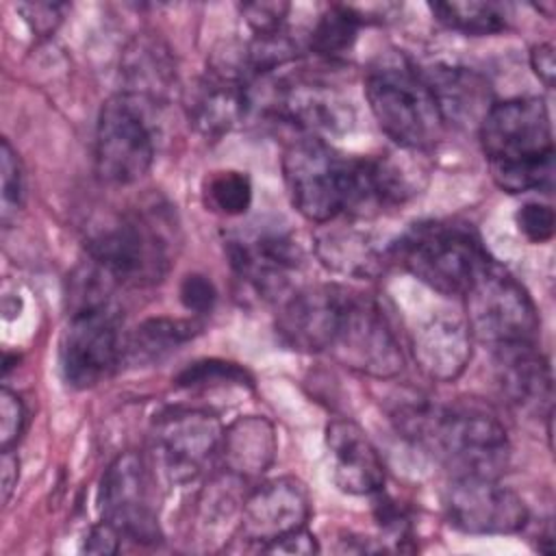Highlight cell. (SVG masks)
<instances>
[{"label": "cell", "instance_id": "6da1fadb", "mask_svg": "<svg viewBox=\"0 0 556 556\" xmlns=\"http://www.w3.org/2000/svg\"><path fill=\"white\" fill-rule=\"evenodd\" d=\"M397 428L432 452L452 478H500L510 460L504 424L476 404H408L395 415Z\"/></svg>", "mask_w": 556, "mask_h": 556}, {"label": "cell", "instance_id": "7a4b0ae2", "mask_svg": "<svg viewBox=\"0 0 556 556\" xmlns=\"http://www.w3.org/2000/svg\"><path fill=\"white\" fill-rule=\"evenodd\" d=\"M478 135L500 189L526 193L552 185L554 139L549 111L541 98L495 102Z\"/></svg>", "mask_w": 556, "mask_h": 556}, {"label": "cell", "instance_id": "3957f363", "mask_svg": "<svg viewBox=\"0 0 556 556\" xmlns=\"http://www.w3.org/2000/svg\"><path fill=\"white\" fill-rule=\"evenodd\" d=\"M365 98L380 130L397 148L428 150L445 130L424 72L404 54L380 56L367 70Z\"/></svg>", "mask_w": 556, "mask_h": 556}, {"label": "cell", "instance_id": "277c9868", "mask_svg": "<svg viewBox=\"0 0 556 556\" xmlns=\"http://www.w3.org/2000/svg\"><path fill=\"white\" fill-rule=\"evenodd\" d=\"M391 258L419 282L450 298H463L491 261L480 235L458 219H428L410 226L393 243Z\"/></svg>", "mask_w": 556, "mask_h": 556}, {"label": "cell", "instance_id": "5b68a950", "mask_svg": "<svg viewBox=\"0 0 556 556\" xmlns=\"http://www.w3.org/2000/svg\"><path fill=\"white\" fill-rule=\"evenodd\" d=\"M91 265L111 282L124 287H150L169 269V241L150 215H126L87 241Z\"/></svg>", "mask_w": 556, "mask_h": 556}, {"label": "cell", "instance_id": "8992f818", "mask_svg": "<svg viewBox=\"0 0 556 556\" xmlns=\"http://www.w3.org/2000/svg\"><path fill=\"white\" fill-rule=\"evenodd\" d=\"M465 300V321L471 337L493 348L536 343L539 313L526 287L493 258L471 282Z\"/></svg>", "mask_w": 556, "mask_h": 556}, {"label": "cell", "instance_id": "52a82bcc", "mask_svg": "<svg viewBox=\"0 0 556 556\" xmlns=\"http://www.w3.org/2000/svg\"><path fill=\"white\" fill-rule=\"evenodd\" d=\"M282 174L295 211L315 224L345 215L350 193V156L326 139H295L282 154Z\"/></svg>", "mask_w": 556, "mask_h": 556}, {"label": "cell", "instance_id": "ba28073f", "mask_svg": "<svg viewBox=\"0 0 556 556\" xmlns=\"http://www.w3.org/2000/svg\"><path fill=\"white\" fill-rule=\"evenodd\" d=\"M154 161V132L148 122V102L117 93L109 98L96 126V169L104 182L132 185L148 174Z\"/></svg>", "mask_w": 556, "mask_h": 556}, {"label": "cell", "instance_id": "9c48e42d", "mask_svg": "<svg viewBox=\"0 0 556 556\" xmlns=\"http://www.w3.org/2000/svg\"><path fill=\"white\" fill-rule=\"evenodd\" d=\"M124 339L117 311L104 302L78 304L61 337V371L67 384L91 389L122 363Z\"/></svg>", "mask_w": 556, "mask_h": 556}, {"label": "cell", "instance_id": "30bf717a", "mask_svg": "<svg viewBox=\"0 0 556 556\" xmlns=\"http://www.w3.org/2000/svg\"><path fill=\"white\" fill-rule=\"evenodd\" d=\"M328 352L341 365L374 378H393L404 367L400 341L382 306L371 295L352 289H348L343 315Z\"/></svg>", "mask_w": 556, "mask_h": 556}, {"label": "cell", "instance_id": "8fae6325", "mask_svg": "<svg viewBox=\"0 0 556 556\" xmlns=\"http://www.w3.org/2000/svg\"><path fill=\"white\" fill-rule=\"evenodd\" d=\"M426 150L395 148L376 156H350V193L345 215L374 217L402 206L428 182Z\"/></svg>", "mask_w": 556, "mask_h": 556}, {"label": "cell", "instance_id": "7c38bea8", "mask_svg": "<svg viewBox=\"0 0 556 556\" xmlns=\"http://www.w3.org/2000/svg\"><path fill=\"white\" fill-rule=\"evenodd\" d=\"M267 89L261 93L265 111L306 132V137L341 135L354 124L350 98L328 80L315 76H256Z\"/></svg>", "mask_w": 556, "mask_h": 556}, {"label": "cell", "instance_id": "4fadbf2b", "mask_svg": "<svg viewBox=\"0 0 556 556\" xmlns=\"http://www.w3.org/2000/svg\"><path fill=\"white\" fill-rule=\"evenodd\" d=\"M154 454L174 484L198 480L219 456L222 421L206 410L174 408L154 421Z\"/></svg>", "mask_w": 556, "mask_h": 556}, {"label": "cell", "instance_id": "5bb4252c", "mask_svg": "<svg viewBox=\"0 0 556 556\" xmlns=\"http://www.w3.org/2000/svg\"><path fill=\"white\" fill-rule=\"evenodd\" d=\"M102 519L111 521L124 539L156 543L161 530L150 502V476L141 454H119L102 473L98 489Z\"/></svg>", "mask_w": 556, "mask_h": 556}, {"label": "cell", "instance_id": "9a60e30c", "mask_svg": "<svg viewBox=\"0 0 556 556\" xmlns=\"http://www.w3.org/2000/svg\"><path fill=\"white\" fill-rule=\"evenodd\" d=\"M445 510L450 523L467 534H513L530 517L526 502L495 478H452Z\"/></svg>", "mask_w": 556, "mask_h": 556}, {"label": "cell", "instance_id": "2e32d148", "mask_svg": "<svg viewBox=\"0 0 556 556\" xmlns=\"http://www.w3.org/2000/svg\"><path fill=\"white\" fill-rule=\"evenodd\" d=\"M311 495L304 482L291 476L274 478L243 495L239 536L265 549L285 534L304 528L311 517Z\"/></svg>", "mask_w": 556, "mask_h": 556}, {"label": "cell", "instance_id": "e0dca14e", "mask_svg": "<svg viewBox=\"0 0 556 556\" xmlns=\"http://www.w3.org/2000/svg\"><path fill=\"white\" fill-rule=\"evenodd\" d=\"M226 256L232 271L263 298H280L302 265V248L280 230L228 237Z\"/></svg>", "mask_w": 556, "mask_h": 556}, {"label": "cell", "instance_id": "ac0fdd59", "mask_svg": "<svg viewBox=\"0 0 556 556\" xmlns=\"http://www.w3.org/2000/svg\"><path fill=\"white\" fill-rule=\"evenodd\" d=\"M348 289L341 285H313L293 291L276 317L280 341L298 352H328L345 306Z\"/></svg>", "mask_w": 556, "mask_h": 556}, {"label": "cell", "instance_id": "d6986e66", "mask_svg": "<svg viewBox=\"0 0 556 556\" xmlns=\"http://www.w3.org/2000/svg\"><path fill=\"white\" fill-rule=\"evenodd\" d=\"M248 72L232 63L206 70L185 93L187 119L204 139L230 132L250 111Z\"/></svg>", "mask_w": 556, "mask_h": 556}, {"label": "cell", "instance_id": "ffe728a7", "mask_svg": "<svg viewBox=\"0 0 556 556\" xmlns=\"http://www.w3.org/2000/svg\"><path fill=\"white\" fill-rule=\"evenodd\" d=\"M326 445L332 456V478L343 493L376 495L384 486V463L363 428L350 419L326 426Z\"/></svg>", "mask_w": 556, "mask_h": 556}, {"label": "cell", "instance_id": "44dd1931", "mask_svg": "<svg viewBox=\"0 0 556 556\" xmlns=\"http://www.w3.org/2000/svg\"><path fill=\"white\" fill-rule=\"evenodd\" d=\"M495 371L502 395L519 410L552 413V371L536 343L495 348Z\"/></svg>", "mask_w": 556, "mask_h": 556}, {"label": "cell", "instance_id": "7402d4cb", "mask_svg": "<svg viewBox=\"0 0 556 556\" xmlns=\"http://www.w3.org/2000/svg\"><path fill=\"white\" fill-rule=\"evenodd\" d=\"M413 354L428 378L454 380L471 358V330L463 317L434 313L415 330Z\"/></svg>", "mask_w": 556, "mask_h": 556}, {"label": "cell", "instance_id": "603a6c76", "mask_svg": "<svg viewBox=\"0 0 556 556\" xmlns=\"http://www.w3.org/2000/svg\"><path fill=\"white\" fill-rule=\"evenodd\" d=\"M424 78L437 100L445 126L480 128L484 115L495 104L491 85L473 70L437 65L426 70Z\"/></svg>", "mask_w": 556, "mask_h": 556}, {"label": "cell", "instance_id": "cb8c5ba5", "mask_svg": "<svg viewBox=\"0 0 556 556\" xmlns=\"http://www.w3.org/2000/svg\"><path fill=\"white\" fill-rule=\"evenodd\" d=\"M124 93L148 104H156L169 96L176 85V61L167 43L150 33L137 35L122 54Z\"/></svg>", "mask_w": 556, "mask_h": 556}, {"label": "cell", "instance_id": "d4e9b609", "mask_svg": "<svg viewBox=\"0 0 556 556\" xmlns=\"http://www.w3.org/2000/svg\"><path fill=\"white\" fill-rule=\"evenodd\" d=\"M276 452V430L265 417H239L228 428H224L219 456L224 460L226 473L235 476L239 482L263 476L271 467Z\"/></svg>", "mask_w": 556, "mask_h": 556}, {"label": "cell", "instance_id": "484cf974", "mask_svg": "<svg viewBox=\"0 0 556 556\" xmlns=\"http://www.w3.org/2000/svg\"><path fill=\"white\" fill-rule=\"evenodd\" d=\"M200 324L178 317H150L141 321L124 341L122 361L146 367L163 361L200 332Z\"/></svg>", "mask_w": 556, "mask_h": 556}, {"label": "cell", "instance_id": "4316f807", "mask_svg": "<svg viewBox=\"0 0 556 556\" xmlns=\"http://www.w3.org/2000/svg\"><path fill=\"white\" fill-rule=\"evenodd\" d=\"M361 26L363 22L352 4H330L308 35V50L326 61H337L352 50Z\"/></svg>", "mask_w": 556, "mask_h": 556}, {"label": "cell", "instance_id": "83f0119b", "mask_svg": "<svg viewBox=\"0 0 556 556\" xmlns=\"http://www.w3.org/2000/svg\"><path fill=\"white\" fill-rule=\"evenodd\" d=\"M428 9L450 30L471 37L495 35L506 28V7L497 2H432Z\"/></svg>", "mask_w": 556, "mask_h": 556}, {"label": "cell", "instance_id": "f1b7e54d", "mask_svg": "<svg viewBox=\"0 0 556 556\" xmlns=\"http://www.w3.org/2000/svg\"><path fill=\"white\" fill-rule=\"evenodd\" d=\"M321 261L343 274L369 276L382 267L376 245L361 232H330L319 239Z\"/></svg>", "mask_w": 556, "mask_h": 556}, {"label": "cell", "instance_id": "f546056e", "mask_svg": "<svg viewBox=\"0 0 556 556\" xmlns=\"http://www.w3.org/2000/svg\"><path fill=\"white\" fill-rule=\"evenodd\" d=\"M206 204L228 217L243 215L252 204V182L245 172L219 169L206 178Z\"/></svg>", "mask_w": 556, "mask_h": 556}, {"label": "cell", "instance_id": "4dcf8cb0", "mask_svg": "<svg viewBox=\"0 0 556 556\" xmlns=\"http://www.w3.org/2000/svg\"><path fill=\"white\" fill-rule=\"evenodd\" d=\"M176 384L182 389H195V387H215V384H248L252 387V376L245 367L230 363V361H217V358H204L187 365L178 376Z\"/></svg>", "mask_w": 556, "mask_h": 556}, {"label": "cell", "instance_id": "1f68e13d", "mask_svg": "<svg viewBox=\"0 0 556 556\" xmlns=\"http://www.w3.org/2000/svg\"><path fill=\"white\" fill-rule=\"evenodd\" d=\"M0 178H2V224L9 226L24 204V169L17 152L2 139L0 146Z\"/></svg>", "mask_w": 556, "mask_h": 556}, {"label": "cell", "instance_id": "d6a6232c", "mask_svg": "<svg viewBox=\"0 0 556 556\" xmlns=\"http://www.w3.org/2000/svg\"><path fill=\"white\" fill-rule=\"evenodd\" d=\"M289 9L291 7L287 2H245L239 7V11L254 37L285 30Z\"/></svg>", "mask_w": 556, "mask_h": 556}, {"label": "cell", "instance_id": "836d02e7", "mask_svg": "<svg viewBox=\"0 0 556 556\" xmlns=\"http://www.w3.org/2000/svg\"><path fill=\"white\" fill-rule=\"evenodd\" d=\"M515 222H517L519 232L530 243H545V241H549L554 237L556 215H554V208L549 204L526 202L515 213Z\"/></svg>", "mask_w": 556, "mask_h": 556}, {"label": "cell", "instance_id": "e575fe53", "mask_svg": "<svg viewBox=\"0 0 556 556\" xmlns=\"http://www.w3.org/2000/svg\"><path fill=\"white\" fill-rule=\"evenodd\" d=\"M26 426V406L17 393L0 391V450H13Z\"/></svg>", "mask_w": 556, "mask_h": 556}, {"label": "cell", "instance_id": "d590c367", "mask_svg": "<svg viewBox=\"0 0 556 556\" xmlns=\"http://www.w3.org/2000/svg\"><path fill=\"white\" fill-rule=\"evenodd\" d=\"M180 302L193 315H206L217 302L215 285L202 274H187L180 282Z\"/></svg>", "mask_w": 556, "mask_h": 556}, {"label": "cell", "instance_id": "8d00e7d4", "mask_svg": "<svg viewBox=\"0 0 556 556\" xmlns=\"http://www.w3.org/2000/svg\"><path fill=\"white\" fill-rule=\"evenodd\" d=\"M17 11L24 15L28 26L39 33L48 35L56 28V24L63 20L65 4H54V2H24L17 4Z\"/></svg>", "mask_w": 556, "mask_h": 556}, {"label": "cell", "instance_id": "74e56055", "mask_svg": "<svg viewBox=\"0 0 556 556\" xmlns=\"http://www.w3.org/2000/svg\"><path fill=\"white\" fill-rule=\"evenodd\" d=\"M122 532L106 519H100L96 526H91L87 539H85V552L87 554H115L119 549Z\"/></svg>", "mask_w": 556, "mask_h": 556}, {"label": "cell", "instance_id": "f35d334b", "mask_svg": "<svg viewBox=\"0 0 556 556\" xmlns=\"http://www.w3.org/2000/svg\"><path fill=\"white\" fill-rule=\"evenodd\" d=\"M263 552H269V554H315V552H319V545H317L315 534L308 532L306 526H304V528H298V530L285 534L282 539L274 541Z\"/></svg>", "mask_w": 556, "mask_h": 556}, {"label": "cell", "instance_id": "ab89813d", "mask_svg": "<svg viewBox=\"0 0 556 556\" xmlns=\"http://www.w3.org/2000/svg\"><path fill=\"white\" fill-rule=\"evenodd\" d=\"M530 65L539 80H543L545 87H554L556 76V63H554V46L552 43H539L530 50Z\"/></svg>", "mask_w": 556, "mask_h": 556}, {"label": "cell", "instance_id": "60d3db41", "mask_svg": "<svg viewBox=\"0 0 556 556\" xmlns=\"http://www.w3.org/2000/svg\"><path fill=\"white\" fill-rule=\"evenodd\" d=\"M2 502L7 504L11 500L13 489L17 486V476H20V460L13 454V450H2Z\"/></svg>", "mask_w": 556, "mask_h": 556}]
</instances>
